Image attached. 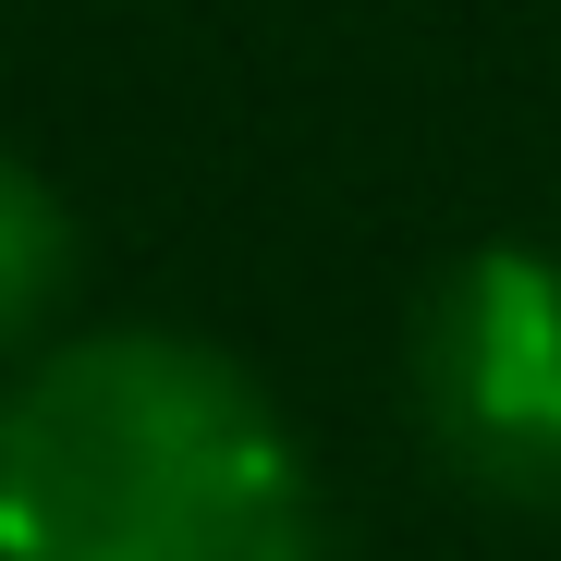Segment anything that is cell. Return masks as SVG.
I'll return each instance as SVG.
<instances>
[{
    "instance_id": "2",
    "label": "cell",
    "mask_w": 561,
    "mask_h": 561,
    "mask_svg": "<svg viewBox=\"0 0 561 561\" xmlns=\"http://www.w3.org/2000/svg\"><path fill=\"white\" fill-rule=\"evenodd\" d=\"M415 415L463 489L561 513V268L537 244H477L415 318Z\"/></svg>"
},
{
    "instance_id": "1",
    "label": "cell",
    "mask_w": 561,
    "mask_h": 561,
    "mask_svg": "<svg viewBox=\"0 0 561 561\" xmlns=\"http://www.w3.org/2000/svg\"><path fill=\"white\" fill-rule=\"evenodd\" d=\"M0 561H318V489L232 354L85 330L0 391Z\"/></svg>"
},
{
    "instance_id": "3",
    "label": "cell",
    "mask_w": 561,
    "mask_h": 561,
    "mask_svg": "<svg viewBox=\"0 0 561 561\" xmlns=\"http://www.w3.org/2000/svg\"><path fill=\"white\" fill-rule=\"evenodd\" d=\"M61 294H73V208L0 147V354L37 342Z\"/></svg>"
}]
</instances>
